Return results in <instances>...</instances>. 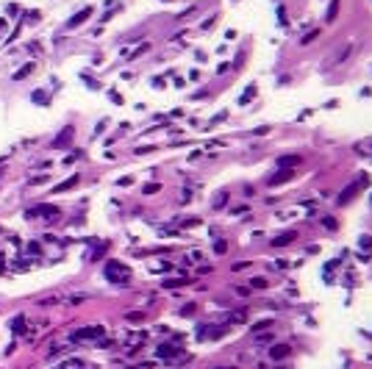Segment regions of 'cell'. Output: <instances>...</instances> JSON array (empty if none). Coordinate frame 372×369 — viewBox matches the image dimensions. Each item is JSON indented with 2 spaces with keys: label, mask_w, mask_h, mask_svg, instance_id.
<instances>
[{
  "label": "cell",
  "mask_w": 372,
  "mask_h": 369,
  "mask_svg": "<svg viewBox=\"0 0 372 369\" xmlns=\"http://www.w3.org/2000/svg\"><path fill=\"white\" fill-rule=\"evenodd\" d=\"M128 275H131V272H128V266H125V264H120V261H109V264H106V278H109V281H114V283H125V281H128Z\"/></svg>",
  "instance_id": "6da1fadb"
},
{
  "label": "cell",
  "mask_w": 372,
  "mask_h": 369,
  "mask_svg": "<svg viewBox=\"0 0 372 369\" xmlns=\"http://www.w3.org/2000/svg\"><path fill=\"white\" fill-rule=\"evenodd\" d=\"M367 183H369L367 178H358V181H353V183H350V186H345V189H342V194H339V203H350V200L356 197V194L361 192V189L367 186Z\"/></svg>",
  "instance_id": "7a4b0ae2"
},
{
  "label": "cell",
  "mask_w": 372,
  "mask_h": 369,
  "mask_svg": "<svg viewBox=\"0 0 372 369\" xmlns=\"http://www.w3.org/2000/svg\"><path fill=\"white\" fill-rule=\"evenodd\" d=\"M89 17H92V6H86V9H81L78 14H73V17H70L67 28H70V31H73V28H78L81 22H86V20H89Z\"/></svg>",
  "instance_id": "3957f363"
},
{
  "label": "cell",
  "mask_w": 372,
  "mask_h": 369,
  "mask_svg": "<svg viewBox=\"0 0 372 369\" xmlns=\"http://www.w3.org/2000/svg\"><path fill=\"white\" fill-rule=\"evenodd\" d=\"M100 333H103V328H81L73 339H75V342H86V339H97Z\"/></svg>",
  "instance_id": "277c9868"
},
{
  "label": "cell",
  "mask_w": 372,
  "mask_h": 369,
  "mask_svg": "<svg viewBox=\"0 0 372 369\" xmlns=\"http://www.w3.org/2000/svg\"><path fill=\"white\" fill-rule=\"evenodd\" d=\"M289 353H292V347H289V344H275V347L269 350V358H273V361H283Z\"/></svg>",
  "instance_id": "5b68a950"
},
{
  "label": "cell",
  "mask_w": 372,
  "mask_h": 369,
  "mask_svg": "<svg viewBox=\"0 0 372 369\" xmlns=\"http://www.w3.org/2000/svg\"><path fill=\"white\" fill-rule=\"evenodd\" d=\"M70 142H73V128H64L61 136L53 139V147H64V145H70Z\"/></svg>",
  "instance_id": "8992f818"
},
{
  "label": "cell",
  "mask_w": 372,
  "mask_h": 369,
  "mask_svg": "<svg viewBox=\"0 0 372 369\" xmlns=\"http://www.w3.org/2000/svg\"><path fill=\"white\" fill-rule=\"evenodd\" d=\"M289 242H294V233H292V230H286V233L275 236V239H273V245H275V247H286Z\"/></svg>",
  "instance_id": "52a82bcc"
},
{
  "label": "cell",
  "mask_w": 372,
  "mask_h": 369,
  "mask_svg": "<svg viewBox=\"0 0 372 369\" xmlns=\"http://www.w3.org/2000/svg\"><path fill=\"white\" fill-rule=\"evenodd\" d=\"M339 3H342V0H330V6H328V14H325V20H328V22H333L336 17H339Z\"/></svg>",
  "instance_id": "ba28073f"
},
{
  "label": "cell",
  "mask_w": 372,
  "mask_h": 369,
  "mask_svg": "<svg viewBox=\"0 0 372 369\" xmlns=\"http://www.w3.org/2000/svg\"><path fill=\"white\" fill-rule=\"evenodd\" d=\"M289 178H292V170H281L278 175H273V178H269V183H273V186H275V183H286Z\"/></svg>",
  "instance_id": "9c48e42d"
},
{
  "label": "cell",
  "mask_w": 372,
  "mask_h": 369,
  "mask_svg": "<svg viewBox=\"0 0 372 369\" xmlns=\"http://www.w3.org/2000/svg\"><path fill=\"white\" fill-rule=\"evenodd\" d=\"M73 186H78V175L70 178V181H64V183H58V186L53 189V192H67V189H73Z\"/></svg>",
  "instance_id": "30bf717a"
},
{
  "label": "cell",
  "mask_w": 372,
  "mask_h": 369,
  "mask_svg": "<svg viewBox=\"0 0 372 369\" xmlns=\"http://www.w3.org/2000/svg\"><path fill=\"white\" fill-rule=\"evenodd\" d=\"M294 164H300V156H286V158H281V166H283V170H292Z\"/></svg>",
  "instance_id": "8fae6325"
},
{
  "label": "cell",
  "mask_w": 372,
  "mask_h": 369,
  "mask_svg": "<svg viewBox=\"0 0 372 369\" xmlns=\"http://www.w3.org/2000/svg\"><path fill=\"white\" fill-rule=\"evenodd\" d=\"M267 328H273V319H261V322H256V325H253V333L267 330Z\"/></svg>",
  "instance_id": "7c38bea8"
},
{
  "label": "cell",
  "mask_w": 372,
  "mask_h": 369,
  "mask_svg": "<svg viewBox=\"0 0 372 369\" xmlns=\"http://www.w3.org/2000/svg\"><path fill=\"white\" fill-rule=\"evenodd\" d=\"M31 67H33V64H28V67L17 70V73H14V81H22V78H25V75H31Z\"/></svg>",
  "instance_id": "4fadbf2b"
},
{
  "label": "cell",
  "mask_w": 372,
  "mask_h": 369,
  "mask_svg": "<svg viewBox=\"0 0 372 369\" xmlns=\"http://www.w3.org/2000/svg\"><path fill=\"white\" fill-rule=\"evenodd\" d=\"M317 37H320V31H309V33L303 37V42H300V45H311V42H314Z\"/></svg>",
  "instance_id": "5bb4252c"
},
{
  "label": "cell",
  "mask_w": 372,
  "mask_h": 369,
  "mask_svg": "<svg viewBox=\"0 0 372 369\" xmlns=\"http://www.w3.org/2000/svg\"><path fill=\"white\" fill-rule=\"evenodd\" d=\"M22 328H25V319H22V317H17L14 322H11V330H17V333H20Z\"/></svg>",
  "instance_id": "9a60e30c"
},
{
  "label": "cell",
  "mask_w": 372,
  "mask_h": 369,
  "mask_svg": "<svg viewBox=\"0 0 372 369\" xmlns=\"http://www.w3.org/2000/svg\"><path fill=\"white\" fill-rule=\"evenodd\" d=\"M170 353H173V347H170V344H164V347H158V355H161V358H170Z\"/></svg>",
  "instance_id": "2e32d148"
},
{
  "label": "cell",
  "mask_w": 372,
  "mask_h": 369,
  "mask_svg": "<svg viewBox=\"0 0 372 369\" xmlns=\"http://www.w3.org/2000/svg\"><path fill=\"white\" fill-rule=\"evenodd\" d=\"M33 103H47V94L45 92H33Z\"/></svg>",
  "instance_id": "e0dca14e"
},
{
  "label": "cell",
  "mask_w": 372,
  "mask_h": 369,
  "mask_svg": "<svg viewBox=\"0 0 372 369\" xmlns=\"http://www.w3.org/2000/svg\"><path fill=\"white\" fill-rule=\"evenodd\" d=\"M267 286V281H264V278H256V281H253V289H264Z\"/></svg>",
  "instance_id": "ac0fdd59"
},
{
  "label": "cell",
  "mask_w": 372,
  "mask_h": 369,
  "mask_svg": "<svg viewBox=\"0 0 372 369\" xmlns=\"http://www.w3.org/2000/svg\"><path fill=\"white\" fill-rule=\"evenodd\" d=\"M145 192H147V194H153V192H158V183H147V186H145Z\"/></svg>",
  "instance_id": "d6986e66"
},
{
  "label": "cell",
  "mask_w": 372,
  "mask_h": 369,
  "mask_svg": "<svg viewBox=\"0 0 372 369\" xmlns=\"http://www.w3.org/2000/svg\"><path fill=\"white\" fill-rule=\"evenodd\" d=\"M325 228H328V230H333V228H336V219H330V217H328V219H325Z\"/></svg>",
  "instance_id": "ffe728a7"
},
{
  "label": "cell",
  "mask_w": 372,
  "mask_h": 369,
  "mask_svg": "<svg viewBox=\"0 0 372 369\" xmlns=\"http://www.w3.org/2000/svg\"><path fill=\"white\" fill-rule=\"evenodd\" d=\"M231 369H236V366H231Z\"/></svg>",
  "instance_id": "44dd1931"
}]
</instances>
